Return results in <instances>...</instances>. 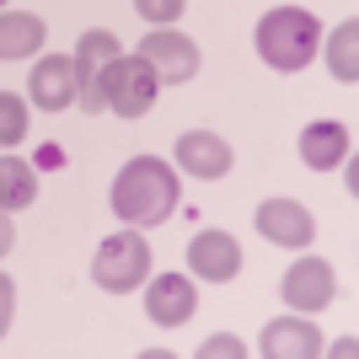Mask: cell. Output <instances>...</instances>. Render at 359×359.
<instances>
[{
  "instance_id": "obj_1",
  "label": "cell",
  "mask_w": 359,
  "mask_h": 359,
  "mask_svg": "<svg viewBox=\"0 0 359 359\" xmlns=\"http://www.w3.org/2000/svg\"><path fill=\"white\" fill-rule=\"evenodd\" d=\"M177 210V172L161 161V156H135L123 161V172L113 177V215L123 225H161L166 215Z\"/></svg>"
},
{
  "instance_id": "obj_2",
  "label": "cell",
  "mask_w": 359,
  "mask_h": 359,
  "mask_svg": "<svg viewBox=\"0 0 359 359\" xmlns=\"http://www.w3.org/2000/svg\"><path fill=\"white\" fill-rule=\"evenodd\" d=\"M322 48V27H316L311 11H295V6H273L263 22H257V54L273 70H306Z\"/></svg>"
},
{
  "instance_id": "obj_3",
  "label": "cell",
  "mask_w": 359,
  "mask_h": 359,
  "mask_svg": "<svg viewBox=\"0 0 359 359\" xmlns=\"http://www.w3.org/2000/svg\"><path fill=\"white\" fill-rule=\"evenodd\" d=\"M97 91H102V113L145 118L150 107H156V97H161V81L150 75V65L140 60V54H118V60H107Z\"/></svg>"
},
{
  "instance_id": "obj_4",
  "label": "cell",
  "mask_w": 359,
  "mask_h": 359,
  "mask_svg": "<svg viewBox=\"0 0 359 359\" xmlns=\"http://www.w3.org/2000/svg\"><path fill=\"white\" fill-rule=\"evenodd\" d=\"M91 279L107 290V295H129L150 279V241L140 231H118V236H107L91 257Z\"/></svg>"
},
{
  "instance_id": "obj_5",
  "label": "cell",
  "mask_w": 359,
  "mask_h": 359,
  "mask_svg": "<svg viewBox=\"0 0 359 359\" xmlns=\"http://www.w3.org/2000/svg\"><path fill=\"white\" fill-rule=\"evenodd\" d=\"M123 48H118V38L107 27H91V32H81V43H75V54H70V65H75V102H81V113H102V91H97V81H102V70H107V60H118Z\"/></svg>"
},
{
  "instance_id": "obj_6",
  "label": "cell",
  "mask_w": 359,
  "mask_h": 359,
  "mask_svg": "<svg viewBox=\"0 0 359 359\" xmlns=\"http://www.w3.org/2000/svg\"><path fill=\"white\" fill-rule=\"evenodd\" d=\"M140 60L150 65V75L161 81V86H182V81H194L198 75V48H194V38H182V32H172V27H156L140 43Z\"/></svg>"
},
{
  "instance_id": "obj_7",
  "label": "cell",
  "mask_w": 359,
  "mask_h": 359,
  "mask_svg": "<svg viewBox=\"0 0 359 359\" xmlns=\"http://www.w3.org/2000/svg\"><path fill=\"white\" fill-rule=\"evenodd\" d=\"M252 225H257V236H263V241L290 247V252H295V247H311V236H316L311 210L295 204V198H263L257 215H252Z\"/></svg>"
},
{
  "instance_id": "obj_8",
  "label": "cell",
  "mask_w": 359,
  "mask_h": 359,
  "mask_svg": "<svg viewBox=\"0 0 359 359\" xmlns=\"http://www.w3.org/2000/svg\"><path fill=\"white\" fill-rule=\"evenodd\" d=\"M279 290H285V306H295V311H322L338 295V273L327 257H300V263H290Z\"/></svg>"
},
{
  "instance_id": "obj_9",
  "label": "cell",
  "mask_w": 359,
  "mask_h": 359,
  "mask_svg": "<svg viewBox=\"0 0 359 359\" xmlns=\"http://www.w3.org/2000/svg\"><path fill=\"white\" fill-rule=\"evenodd\" d=\"M188 263H194L198 279L225 285V279L241 273V241L231 236V231H198V236L188 241Z\"/></svg>"
},
{
  "instance_id": "obj_10",
  "label": "cell",
  "mask_w": 359,
  "mask_h": 359,
  "mask_svg": "<svg viewBox=\"0 0 359 359\" xmlns=\"http://www.w3.org/2000/svg\"><path fill=\"white\" fill-rule=\"evenodd\" d=\"M198 306V290L194 279H182V273H161V279H150L145 290V316L156 327H182Z\"/></svg>"
},
{
  "instance_id": "obj_11",
  "label": "cell",
  "mask_w": 359,
  "mask_h": 359,
  "mask_svg": "<svg viewBox=\"0 0 359 359\" xmlns=\"http://www.w3.org/2000/svg\"><path fill=\"white\" fill-rule=\"evenodd\" d=\"M32 102H38V113H65V107L75 102V65L70 54H43V60L32 65Z\"/></svg>"
},
{
  "instance_id": "obj_12",
  "label": "cell",
  "mask_w": 359,
  "mask_h": 359,
  "mask_svg": "<svg viewBox=\"0 0 359 359\" xmlns=\"http://www.w3.org/2000/svg\"><path fill=\"white\" fill-rule=\"evenodd\" d=\"M177 166L188 177L215 182L231 172V145L220 135H210V129H188V135H177Z\"/></svg>"
},
{
  "instance_id": "obj_13",
  "label": "cell",
  "mask_w": 359,
  "mask_h": 359,
  "mask_svg": "<svg viewBox=\"0 0 359 359\" xmlns=\"http://www.w3.org/2000/svg\"><path fill=\"white\" fill-rule=\"evenodd\" d=\"M257 348L269 359H316L322 354V332H316L311 322H300V316H279V322L263 327Z\"/></svg>"
},
{
  "instance_id": "obj_14",
  "label": "cell",
  "mask_w": 359,
  "mask_h": 359,
  "mask_svg": "<svg viewBox=\"0 0 359 359\" xmlns=\"http://www.w3.org/2000/svg\"><path fill=\"white\" fill-rule=\"evenodd\" d=\"M300 161L311 172H332L338 161H348V129L338 118H322L300 135Z\"/></svg>"
},
{
  "instance_id": "obj_15",
  "label": "cell",
  "mask_w": 359,
  "mask_h": 359,
  "mask_svg": "<svg viewBox=\"0 0 359 359\" xmlns=\"http://www.w3.org/2000/svg\"><path fill=\"white\" fill-rule=\"evenodd\" d=\"M48 38L43 16L32 11H0V60H27V54H38Z\"/></svg>"
},
{
  "instance_id": "obj_16",
  "label": "cell",
  "mask_w": 359,
  "mask_h": 359,
  "mask_svg": "<svg viewBox=\"0 0 359 359\" xmlns=\"http://www.w3.org/2000/svg\"><path fill=\"white\" fill-rule=\"evenodd\" d=\"M32 198H38V172L27 161H16V156H0V210L16 215V210H27Z\"/></svg>"
},
{
  "instance_id": "obj_17",
  "label": "cell",
  "mask_w": 359,
  "mask_h": 359,
  "mask_svg": "<svg viewBox=\"0 0 359 359\" xmlns=\"http://www.w3.org/2000/svg\"><path fill=\"white\" fill-rule=\"evenodd\" d=\"M327 65H332V75H338L344 86L359 81V22H344V27L327 38Z\"/></svg>"
},
{
  "instance_id": "obj_18",
  "label": "cell",
  "mask_w": 359,
  "mask_h": 359,
  "mask_svg": "<svg viewBox=\"0 0 359 359\" xmlns=\"http://www.w3.org/2000/svg\"><path fill=\"white\" fill-rule=\"evenodd\" d=\"M27 140V102L0 91V145H22Z\"/></svg>"
},
{
  "instance_id": "obj_19",
  "label": "cell",
  "mask_w": 359,
  "mask_h": 359,
  "mask_svg": "<svg viewBox=\"0 0 359 359\" xmlns=\"http://www.w3.org/2000/svg\"><path fill=\"white\" fill-rule=\"evenodd\" d=\"M135 11L145 16V22H156V27H172L182 16V0H135Z\"/></svg>"
},
{
  "instance_id": "obj_20",
  "label": "cell",
  "mask_w": 359,
  "mask_h": 359,
  "mask_svg": "<svg viewBox=\"0 0 359 359\" xmlns=\"http://www.w3.org/2000/svg\"><path fill=\"white\" fill-rule=\"evenodd\" d=\"M247 348H241V338H231V332H215L210 344L198 348V359H241Z\"/></svg>"
},
{
  "instance_id": "obj_21",
  "label": "cell",
  "mask_w": 359,
  "mask_h": 359,
  "mask_svg": "<svg viewBox=\"0 0 359 359\" xmlns=\"http://www.w3.org/2000/svg\"><path fill=\"white\" fill-rule=\"evenodd\" d=\"M11 306H16V285L6 279V273H0V338L11 332Z\"/></svg>"
},
{
  "instance_id": "obj_22",
  "label": "cell",
  "mask_w": 359,
  "mask_h": 359,
  "mask_svg": "<svg viewBox=\"0 0 359 359\" xmlns=\"http://www.w3.org/2000/svg\"><path fill=\"white\" fill-rule=\"evenodd\" d=\"M11 241H16V231H11V220H6V210H0V257L11 252Z\"/></svg>"
},
{
  "instance_id": "obj_23",
  "label": "cell",
  "mask_w": 359,
  "mask_h": 359,
  "mask_svg": "<svg viewBox=\"0 0 359 359\" xmlns=\"http://www.w3.org/2000/svg\"><path fill=\"white\" fill-rule=\"evenodd\" d=\"M0 6H6V0H0Z\"/></svg>"
}]
</instances>
